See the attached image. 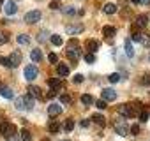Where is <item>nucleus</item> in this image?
Masks as SVG:
<instances>
[{
  "mask_svg": "<svg viewBox=\"0 0 150 141\" xmlns=\"http://www.w3.org/2000/svg\"><path fill=\"white\" fill-rule=\"evenodd\" d=\"M146 25H148V16L146 14H139L136 18V21H134V27L136 28H146Z\"/></svg>",
  "mask_w": 150,
  "mask_h": 141,
  "instance_id": "7",
  "label": "nucleus"
},
{
  "mask_svg": "<svg viewBox=\"0 0 150 141\" xmlns=\"http://www.w3.org/2000/svg\"><path fill=\"white\" fill-rule=\"evenodd\" d=\"M103 34H104V37H113V35L117 34V28H115L113 25H108V27L103 28Z\"/></svg>",
  "mask_w": 150,
  "mask_h": 141,
  "instance_id": "20",
  "label": "nucleus"
},
{
  "mask_svg": "<svg viewBox=\"0 0 150 141\" xmlns=\"http://www.w3.org/2000/svg\"><path fill=\"white\" fill-rule=\"evenodd\" d=\"M23 74H25V78H27L28 81H34V80L37 78V74H39V73H37V67L30 63V65H25V70H23Z\"/></svg>",
  "mask_w": 150,
  "mask_h": 141,
  "instance_id": "3",
  "label": "nucleus"
},
{
  "mask_svg": "<svg viewBox=\"0 0 150 141\" xmlns=\"http://www.w3.org/2000/svg\"><path fill=\"white\" fill-rule=\"evenodd\" d=\"M72 80H74V83H83V80H85V78H83V74H76Z\"/></svg>",
  "mask_w": 150,
  "mask_h": 141,
  "instance_id": "43",
  "label": "nucleus"
},
{
  "mask_svg": "<svg viewBox=\"0 0 150 141\" xmlns=\"http://www.w3.org/2000/svg\"><path fill=\"white\" fill-rule=\"evenodd\" d=\"M92 122H94V123H97L99 127H104V125H106V120H104V116H103V115H99V113H96V115L92 116Z\"/></svg>",
  "mask_w": 150,
  "mask_h": 141,
  "instance_id": "21",
  "label": "nucleus"
},
{
  "mask_svg": "<svg viewBox=\"0 0 150 141\" xmlns=\"http://www.w3.org/2000/svg\"><path fill=\"white\" fill-rule=\"evenodd\" d=\"M143 85H148V87H150V74L143 76Z\"/></svg>",
  "mask_w": 150,
  "mask_h": 141,
  "instance_id": "48",
  "label": "nucleus"
},
{
  "mask_svg": "<svg viewBox=\"0 0 150 141\" xmlns=\"http://www.w3.org/2000/svg\"><path fill=\"white\" fill-rule=\"evenodd\" d=\"M2 4H4V0H0V6H2Z\"/></svg>",
  "mask_w": 150,
  "mask_h": 141,
  "instance_id": "53",
  "label": "nucleus"
},
{
  "mask_svg": "<svg viewBox=\"0 0 150 141\" xmlns=\"http://www.w3.org/2000/svg\"><path fill=\"white\" fill-rule=\"evenodd\" d=\"M21 141H32V136H30V132L27 129L21 130Z\"/></svg>",
  "mask_w": 150,
  "mask_h": 141,
  "instance_id": "33",
  "label": "nucleus"
},
{
  "mask_svg": "<svg viewBox=\"0 0 150 141\" xmlns=\"http://www.w3.org/2000/svg\"><path fill=\"white\" fill-rule=\"evenodd\" d=\"M85 46H87L88 53H94V51H97V49H99V42H97V41H94V39H88Z\"/></svg>",
  "mask_w": 150,
  "mask_h": 141,
  "instance_id": "16",
  "label": "nucleus"
},
{
  "mask_svg": "<svg viewBox=\"0 0 150 141\" xmlns=\"http://www.w3.org/2000/svg\"><path fill=\"white\" fill-rule=\"evenodd\" d=\"M0 95L2 97H6V99H14V92L9 88V87H6V85H0Z\"/></svg>",
  "mask_w": 150,
  "mask_h": 141,
  "instance_id": "12",
  "label": "nucleus"
},
{
  "mask_svg": "<svg viewBox=\"0 0 150 141\" xmlns=\"http://www.w3.org/2000/svg\"><path fill=\"white\" fill-rule=\"evenodd\" d=\"M0 63H2L4 67H7V69H9V58H7V56H0Z\"/></svg>",
  "mask_w": 150,
  "mask_h": 141,
  "instance_id": "41",
  "label": "nucleus"
},
{
  "mask_svg": "<svg viewBox=\"0 0 150 141\" xmlns=\"http://www.w3.org/2000/svg\"><path fill=\"white\" fill-rule=\"evenodd\" d=\"M60 113H62V108L58 104H50L48 106V115L50 116H58Z\"/></svg>",
  "mask_w": 150,
  "mask_h": 141,
  "instance_id": "15",
  "label": "nucleus"
},
{
  "mask_svg": "<svg viewBox=\"0 0 150 141\" xmlns=\"http://www.w3.org/2000/svg\"><path fill=\"white\" fill-rule=\"evenodd\" d=\"M16 41H18V44L27 46V44H30V35H27V34H20V35L16 37Z\"/></svg>",
  "mask_w": 150,
  "mask_h": 141,
  "instance_id": "24",
  "label": "nucleus"
},
{
  "mask_svg": "<svg viewBox=\"0 0 150 141\" xmlns=\"http://www.w3.org/2000/svg\"><path fill=\"white\" fill-rule=\"evenodd\" d=\"M96 106H97L99 109H106V106H108V102H106L104 99H99V101H96Z\"/></svg>",
  "mask_w": 150,
  "mask_h": 141,
  "instance_id": "36",
  "label": "nucleus"
},
{
  "mask_svg": "<svg viewBox=\"0 0 150 141\" xmlns=\"http://www.w3.org/2000/svg\"><path fill=\"white\" fill-rule=\"evenodd\" d=\"M60 102H62V104H71V102H72L71 94H62V95H60Z\"/></svg>",
  "mask_w": 150,
  "mask_h": 141,
  "instance_id": "29",
  "label": "nucleus"
},
{
  "mask_svg": "<svg viewBox=\"0 0 150 141\" xmlns=\"http://www.w3.org/2000/svg\"><path fill=\"white\" fill-rule=\"evenodd\" d=\"M65 55L69 56L71 62H78V58H80V49H78V48H67Z\"/></svg>",
  "mask_w": 150,
  "mask_h": 141,
  "instance_id": "9",
  "label": "nucleus"
},
{
  "mask_svg": "<svg viewBox=\"0 0 150 141\" xmlns=\"http://www.w3.org/2000/svg\"><path fill=\"white\" fill-rule=\"evenodd\" d=\"M117 81H120V74H117V73L110 74V83H117Z\"/></svg>",
  "mask_w": 150,
  "mask_h": 141,
  "instance_id": "38",
  "label": "nucleus"
},
{
  "mask_svg": "<svg viewBox=\"0 0 150 141\" xmlns=\"http://www.w3.org/2000/svg\"><path fill=\"white\" fill-rule=\"evenodd\" d=\"M16 11H18V6H16L14 2H11V0H9V2L6 4V13H7V14L11 16V14H14Z\"/></svg>",
  "mask_w": 150,
  "mask_h": 141,
  "instance_id": "22",
  "label": "nucleus"
},
{
  "mask_svg": "<svg viewBox=\"0 0 150 141\" xmlns=\"http://www.w3.org/2000/svg\"><path fill=\"white\" fill-rule=\"evenodd\" d=\"M57 73H58V76H69V73H71V70H69V65L67 63H57Z\"/></svg>",
  "mask_w": 150,
  "mask_h": 141,
  "instance_id": "13",
  "label": "nucleus"
},
{
  "mask_svg": "<svg viewBox=\"0 0 150 141\" xmlns=\"http://www.w3.org/2000/svg\"><path fill=\"white\" fill-rule=\"evenodd\" d=\"M139 39H141V34H139V32H134V34H132V41H138V42H139Z\"/></svg>",
  "mask_w": 150,
  "mask_h": 141,
  "instance_id": "47",
  "label": "nucleus"
},
{
  "mask_svg": "<svg viewBox=\"0 0 150 141\" xmlns=\"http://www.w3.org/2000/svg\"><path fill=\"white\" fill-rule=\"evenodd\" d=\"M139 120H141V122H146V120H148V111H146V109L139 111Z\"/></svg>",
  "mask_w": 150,
  "mask_h": 141,
  "instance_id": "39",
  "label": "nucleus"
},
{
  "mask_svg": "<svg viewBox=\"0 0 150 141\" xmlns=\"http://www.w3.org/2000/svg\"><path fill=\"white\" fill-rule=\"evenodd\" d=\"M103 13L108 14V16H110V14H115V13H117V6H115V4H106V6L103 7Z\"/></svg>",
  "mask_w": 150,
  "mask_h": 141,
  "instance_id": "23",
  "label": "nucleus"
},
{
  "mask_svg": "<svg viewBox=\"0 0 150 141\" xmlns=\"http://www.w3.org/2000/svg\"><path fill=\"white\" fill-rule=\"evenodd\" d=\"M48 60H50V62H51V63H58V55H57V53H53V51H51V53H50V55H48Z\"/></svg>",
  "mask_w": 150,
  "mask_h": 141,
  "instance_id": "35",
  "label": "nucleus"
},
{
  "mask_svg": "<svg viewBox=\"0 0 150 141\" xmlns=\"http://www.w3.org/2000/svg\"><path fill=\"white\" fill-rule=\"evenodd\" d=\"M131 132H132L134 136H138V132H139V127H138V125H131Z\"/></svg>",
  "mask_w": 150,
  "mask_h": 141,
  "instance_id": "46",
  "label": "nucleus"
},
{
  "mask_svg": "<svg viewBox=\"0 0 150 141\" xmlns=\"http://www.w3.org/2000/svg\"><path fill=\"white\" fill-rule=\"evenodd\" d=\"M44 141H48V139H44Z\"/></svg>",
  "mask_w": 150,
  "mask_h": 141,
  "instance_id": "55",
  "label": "nucleus"
},
{
  "mask_svg": "<svg viewBox=\"0 0 150 141\" xmlns=\"http://www.w3.org/2000/svg\"><path fill=\"white\" fill-rule=\"evenodd\" d=\"M58 127H60L58 122H51V123L48 125V130H50V132H58Z\"/></svg>",
  "mask_w": 150,
  "mask_h": 141,
  "instance_id": "32",
  "label": "nucleus"
},
{
  "mask_svg": "<svg viewBox=\"0 0 150 141\" xmlns=\"http://www.w3.org/2000/svg\"><path fill=\"white\" fill-rule=\"evenodd\" d=\"M101 97H103L106 102H111V101L117 99V92H115L113 88H104V90L101 92Z\"/></svg>",
  "mask_w": 150,
  "mask_h": 141,
  "instance_id": "6",
  "label": "nucleus"
},
{
  "mask_svg": "<svg viewBox=\"0 0 150 141\" xmlns=\"http://www.w3.org/2000/svg\"><path fill=\"white\" fill-rule=\"evenodd\" d=\"M118 113H120V116H124V118H132V116L138 115V104H136V102L124 104V106L118 108Z\"/></svg>",
  "mask_w": 150,
  "mask_h": 141,
  "instance_id": "1",
  "label": "nucleus"
},
{
  "mask_svg": "<svg viewBox=\"0 0 150 141\" xmlns=\"http://www.w3.org/2000/svg\"><path fill=\"white\" fill-rule=\"evenodd\" d=\"M57 92H58V90H50V94H48L46 97H48V99H53V97L57 95Z\"/></svg>",
  "mask_w": 150,
  "mask_h": 141,
  "instance_id": "50",
  "label": "nucleus"
},
{
  "mask_svg": "<svg viewBox=\"0 0 150 141\" xmlns=\"http://www.w3.org/2000/svg\"><path fill=\"white\" fill-rule=\"evenodd\" d=\"M48 85H50V88H51V90H60L62 81H60L58 78H50V80H48Z\"/></svg>",
  "mask_w": 150,
  "mask_h": 141,
  "instance_id": "18",
  "label": "nucleus"
},
{
  "mask_svg": "<svg viewBox=\"0 0 150 141\" xmlns=\"http://www.w3.org/2000/svg\"><path fill=\"white\" fill-rule=\"evenodd\" d=\"M81 102H83L85 106H90V104H94V97H92L90 94H83V95H81Z\"/></svg>",
  "mask_w": 150,
  "mask_h": 141,
  "instance_id": "26",
  "label": "nucleus"
},
{
  "mask_svg": "<svg viewBox=\"0 0 150 141\" xmlns=\"http://www.w3.org/2000/svg\"><path fill=\"white\" fill-rule=\"evenodd\" d=\"M143 4H148L150 6V0H143Z\"/></svg>",
  "mask_w": 150,
  "mask_h": 141,
  "instance_id": "52",
  "label": "nucleus"
},
{
  "mask_svg": "<svg viewBox=\"0 0 150 141\" xmlns=\"http://www.w3.org/2000/svg\"><path fill=\"white\" fill-rule=\"evenodd\" d=\"M80 125H81V127H83V129H87V127H88V125H90V120H87V118H83V120H81V122H80Z\"/></svg>",
  "mask_w": 150,
  "mask_h": 141,
  "instance_id": "44",
  "label": "nucleus"
},
{
  "mask_svg": "<svg viewBox=\"0 0 150 141\" xmlns=\"http://www.w3.org/2000/svg\"><path fill=\"white\" fill-rule=\"evenodd\" d=\"M30 58H32L34 62H41V60H42V51H41L39 48H34V49L30 51Z\"/></svg>",
  "mask_w": 150,
  "mask_h": 141,
  "instance_id": "17",
  "label": "nucleus"
},
{
  "mask_svg": "<svg viewBox=\"0 0 150 141\" xmlns=\"http://www.w3.org/2000/svg\"><path fill=\"white\" fill-rule=\"evenodd\" d=\"M9 127H11V123L7 122V120H0V134H7V130H9Z\"/></svg>",
  "mask_w": 150,
  "mask_h": 141,
  "instance_id": "25",
  "label": "nucleus"
},
{
  "mask_svg": "<svg viewBox=\"0 0 150 141\" xmlns=\"http://www.w3.org/2000/svg\"><path fill=\"white\" fill-rule=\"evenodd\" d=\"M7 58H9V69H14V67H18L21 63V53L18 49H14Z\"/></svg>",
  "mask_w": 150,
  "mask_h": 141,
  "instance_id": "2",
  "label": "nucleus"
},
{
  "mask_svg": "<svg viewBox=\"0 0 150 141\" xmlns=\"http://www.w3.org/2000/svg\"><path fill=\"white\" fill-rule=\"evenodd\" d=\"M83 58H85V62H87V63H94V60H96L94 53H87V55H85Z\"/></svg>",
  "mask_w": 150,
  "mask_h": 141,
  "instance_id": "37",
  "label": "nucleus"
},
{
  "mask_svg": "<svg viewBox=\"0 0 150 141\" xmlns=\"http://www.w3.org/2000/svg\"><path fill=\"white\" fill-rule=\"evenodd\" d=\"M62 13L65 14V16H83V9L80 11V9H76V7H64L62 9Z\"/></svg>",
  "mask_w": 150,
  "mask_h": 141,
  "instance_id": "8",
  "label": "nucleus"
},
{
  "mask_svg": "<svg viewBox=\"0 0 150 141\" xmlns=\"http://www.w3.org/2000/svg\"><path fill=\"white\" fill-rule=\"evenodd\" d=\"M41 20V11H37V9H34V11H28L27 14H25V23H37Z\"/></svg>",
  "mask_w": 150,
  "mask_h": 141,
  "instance_id": "4",
  "label": "nucleus"
},
{
  "mask_svg": "<svg viewBox=\"0 0 150 141\" xmlns=\"http://www.w3.org/2000/svg\"><path fill=\"white\" fill-rule=\"evenodd\" d=\"M46 37H48V32H42V34H39V35H37V39H39V42H42V41H44Z\"/></svg>",
  "mask_w": 150,
  "mask_h": 141,
  "instance_id": "45",
  "label": "nucleus"
},
{
  "mask_svg": "<svg viewBox=\"0 0 150 141\" xmlns=\"http://www.w3.org/2000/svg\"><path fill=\"white\" fill-rule=\"evenodd\" d=\"M148 60H150V55H148Z\"/></svg>",
  "mask_w": 150,
  "mask_h": 141,
  "instance_id": "54",
  "label": "nucleus"
},
{
  "mask_svg": "<svg viewBox=\"0 0 150 141\" xmlns=\"http://www.w3.org/2000/svg\"><path fill=\"white\" fill-rule=\"evenodd\" d=\"M50 42H51V44H55V46H62V42H64V41H62V37H60V35H57V34H55V35H50Z\"/></svg>",
  "mask_w": 150,
  "mask_h": 141,
  "instance_id": "28",
  "label": "nucleus"
},
{
  "mask_svg": "<svg viewBox=\"0 0 150 141\" xmlns=\"http://www.w3.org/2000/svg\"><path fill=\"white\" fill-rule=\"evenodd\" d=\"M131 2H132V4H138V6H139V4H143V0H131Z\"/></svg>",
  "mask_w": 150,
  "mask_h": 141,
  "instance_id": "51",
  "label": "nucleus"
},
{
  "mask_svg": "<svg viewBox=\"0 0 150 141\" xmlns=\"http://www.w3.org/2000/svg\"><path fill=\"white\" fill-rule=\"evenodd\" d=\"M72 129H74V120H72V118H67V120L64 122V130H65V132H71Z\"/></svg>",
  "mask_w": 150,
  "mask_h": 141,
  "instance_id": "27",
  "label": "nucleus"
},
{
  "mask_svg": "<svg viewBox=\"0 0 150 141\" xmlns=\"http://www.w3.org/2000/svg\"><path fill=\"white\" fill-rule=\"evenodd\" d=\"M9 41V35L6 34V32H2V30H0V46H2V44H6Z\"/></svg>",
  "mask_w": 150,
  "mask_h": 141,
  "instance_id": "34",
  "label": "nucleus"
},
{
  "mask_svg": "<svg viewBox=\"0 0 150 141\" xmlns=\"http://www.w3.org/2000/svg\"><path fill=\"white\" fill-rule=\"evenodd\" d=\"M20 139H21V136H18V134H13V136L6 137V141H20Z\"/></svg>",
  "mask_w": 150,
  "mask_h": 141,
  "instance_id": "42",
  "label": "nucleus"
},
{
  "mask_svg": "<svg viewBox=\"0 0 150 141\" xmlns=\"http://www.w3.org/2000/svg\"><path fill=\"white\" fill-rule=\"evenodd\" d=\"M28 95H32L34 99H41L42 97V90L39 88V87H35V85H28V92H27Z\"/></svg>",
  "mask_w": 150,
  "mask_h": 141,
  "instance_id": "10",
  "label": "nucleus"
},
{
  "mask_svg": "<svg viewBox=\"0 0 150 141\" xmlns=\"http://www.w3.org/2000/svg\"><path fill=\"white\" fill-rule=\"evenodd\" d=\"M65 32L71 34V35L81 34V32H83V25H67V27H65Z\"/></svg>",
  "mask_w": 150,
  "mask_h": 141,
  "instance_id": "11",
  "label": "nucleus"
},
{
  "mask_svg": "<svg viewBox=\"0 0 150 141\" xmlns=\"http://www.w3.org/2000/svg\"><path fill=\"white\" fill-rule=\"evenodd\" d=\"M129 127H131V125H127L124 120H118V122L115 123V132H117L118 136H125V134L129 132Z\"/></svg>",
  "mask_w": 150,
  "mask_h": 141,
  "instance_id": "5",
  "label": "nucleus"
},
{
  "mask_svg": "<svg viewBox=\"0 0 150 141\" xmlns=\"http://www.w3.org/2000/svg\"><path fill=\"white\" fill-rule=\"evenodd\" d=\"M58 7H60L58 2H50V9H58Z\"/></svg>",
  "mask_w": 150,
  "mask_h": 141,
  "instance_id": "49",
  "label": "nucleus"
},
{
  "mask_svg": "<svg viewBox=\"0 0 150 141\" xmlns=\"http://www.w3.org/2000/svg\"><path fill=\"white\" fill-rule=\"evenodd\" d=\"M14 106H16L18 109H21V111L25 109V104H23V95H21V97H16V99H14Z\"/></svg>",
  "mask_w": 150,
  "mask_h": 141,
  "instance_id": "30",
  "label": "nucleus"
},
{
  "mask_svg": "<svg viewBox=\"0 0 150 141\" xmlns=\"http://www.w3.org/2000/svg\"><path fill=\"white\" fill-rule=\"evenodd\" d=\"M124 49H125V55L127 56H134V48H132V42L129 39L124 41Z\"/></svg>",
  "mask_w": 150,
  "mask_h": 141,
  "instance_id": "19",
  "label": "nucleus"
},
{
  "mask_svg": "<svg viewBox=\"0 0 150 141\" xmlns=\"http://www.w3.org/2000/svg\"><path fill=\"white\" fill-rule=\"evenodd\" d=\"M67 141H69V139H67Z\"/></svg>",
  "mask_w": 150,
  "mask_h": 141,
  "instance_id": "56",
  "label": "nucleus"
},
{
  "mask_svg": "<svg viewBox=\"0 0 150 141\" xmlns=\"http://www.w3.org/2000/svg\"><path fill=\"white\" fill-rule=\"evenodd\" d=\"M23 104H25V109H28V111H30V109H34L35 99H34L32 95H28V94H27V95H23Z\"/></svg>",
  "mask_w": 150,
  "mask_h": 141,
  "instance_id": "14",
  "label": "nucleus"
},
{
  "mask_svg": "<svg viewBox=\"0 0 150 141\" xmlns=\"http://www.w3.org/2000/svg\"><path fill=\"white\" fill-rule=\"evenodd\" d=\"M139 42H141L143 46H150V35H148V34H141Z\"/></svg>",
  "mask_w": 150,
  "mask_h": 141,
  "instance_id": "31",
  "label": "nucleus"
},
{
  "mask_svg": "<svg viewBox=\"0 0 150 141\" xmlns=\"http://www.w3.org/2000/svg\"><path fill=\"white\" fill-rule=\"evenodd\" d=\"M69 48H80V44H78V39H74V37H72V39L69 41Z\"/></svg>",
  "mask_w": 150,
  "mask_h": 141,
  "instance_id": "40",
  "label": "nucleus"
}]
</instances>
